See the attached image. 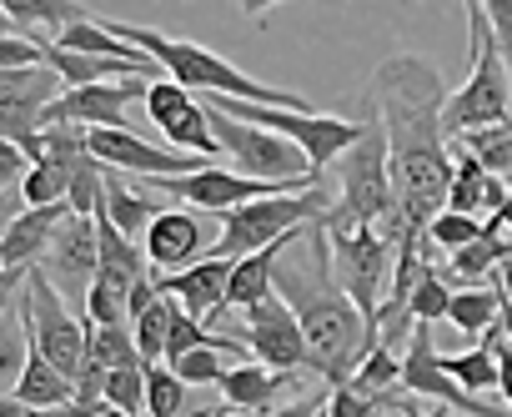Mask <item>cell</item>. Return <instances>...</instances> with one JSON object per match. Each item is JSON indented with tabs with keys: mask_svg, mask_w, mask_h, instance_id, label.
Here are the masks:
<instances>
[{
	"mask_svg": "<svg viewBox=\"0 0 512 417\" xmlns=\"http://www.w3.org/2000/svg\"><path fill=\"white\" fill-rule=\"evenodd\" d=\"M442 71L422 56H392L372 71L367 91H362V116H377V126L387 131V156H392V217H387V237L407 242V237H427V222L447 206V186H452V151H447V131H442Z\"/></svg>",
	"mask_w": 512,
	"mask_h": 417,
	"instance_id": "obj_1",
	"label": "cell"
},
{
	"mask_svg": "<svg viewBox=\"0 0 512 417\" xmlns=\"http://www.w3.org/2000/svg\"><path fill=\"white\" fill-rule=\"evenodd\" d=\"M272 287L292 302L302 332H307V347H312V372L327 377L332 387H342L357 362L367 357V347L377 342L367 312L352 302V292L342 287L337 277V262H332V237L317 222H307V232L277 257V272H272Z\"/></svg>",
	"mask_w": 512,
	"mask_h": 417,
	"instance_id": "obj_2",
	"label": "cell"
},
{
	"mask_svg": "<svg viewBox=\"0 0 512 417\" xmlns=\"http://www.w3.org/2000/svg\"><path fill=\"white\" fill-rule=\"evenodd\" d=\"M101 26L116 31L121 41L141 46L171 81H181L191 91H221V96H241V101H267V106H287V111H312L297 91H277L267 81H256V76L236 71L231 61H221L206 46H191V41H176V36H161V31H146V26H126V21H101Z\"/></svg>",
	"mask_w": 512,
	"mask_h": 417,
	"instance_id": "obj_3",
	"label": "cell"
},
{
	"mask_svg": "<svg viewBox=\"0 0 512 417\" xmlns=\"http://www.w3.org/2000/svg\"><path fill=\"white\" fill-rule=\"evenodd\" d=\"M362 136L342 151L337 166V201L327 206L322 227H387L392 217V156H387V131L377 126V116H362Z\"/></svg>",
	"mask_w": 512,
	"mask_h": 417,
	"instance_id": "obj_4",
	"label": "cell"
},
{
	"mask_svg": "<svg viewBox=\"0 0 512 417\" xmlns=\"http://www.w3.org/2000/svg\"><path fill=\"white\" fill-rule=\"evenodd\" d=\"M327 206H332L327 186L277 191V196H251V201L231 206V212H221V242H216L206 257L236 262V257H246V252H262V247H272L277 237H287V232H297V227L327 217Z\"/></svg>",
	"mask_w": 512,
	"mask_h": 417,
	"instance_id": "obj_5",
	"label": "cell"
},
{
	"mask_svg": "<svg viewBox=\"0 0 512 417\" xmlns=\"http://www.w3.org/2000/svg\"><path fill=\"white\" fill-rule=\"evenodd\" d=\"M16 307H21V317H26V327H31V342L76 382V377L86 372V362H91V352H86V322H76L71 302L61 297V287L46 277L41 262H31Z\"/></svg>",
	"mask_w": 512,
	"mask_h": 417,
	"instance_id": "obj_6",
	"label": "cell"
},
{
	"mask_svg": "<svg viewBox=\"0 0 512 417\" xmlns=\"http://www.w3.org/2000/svg\"><path fill=\"white\" fill-rule=\"evenodd\" d=\"M507 116H512V76H507L502 46L487 36L482 51L467 61V86L452 91L447 106H442V131H447V141H457V136L497 126Z\"/></svg>",
	"mask_w": 512,
	"mask_h": 417,
	"instance_id": "obj_7",
	"label": "cell"
},
{
	"mask_svg": "<svg viewBox=\"0 0 512 417\" xmlns=\"http://www.w3.org/2000/svg\"><path fill=\"white\" fill-rule=\"evenodd\" d=\"M211 126L221 136V151L231 156V171H241V176H262V181L312 176L307 151L272 126H256V121H241V116H226V111H211Z\"/></svg>",
	"mask_w": 512,
	"mask_h": 417,
	"instance_id": "obj_8",
	"label": "cell"
},
{
	"mask_svg": "<svg viewBox=\"0 0 512 417\" xmlns=\"http://www.w3.org/2000/svg\"><path fill=\"white\" fill-rule=\"evenodd\" d=\"M327 237H332V262H337L342 287L352 292V302L372 322L377 307H382V282H387V272L397 262V242L382 227H337Z\"/></svg>",
	"mask_w": 512,
	"mask_h": 417,
	"instance_id": "obj_9",
	"label": "cell"
},
{
	"mask_svg": "<svg viewBox=\"0 0 512 417\" xmlns=\"http://www.w3.org/2000/svg\"><path fill=\"white\" fill-rule=\"evenodd\" d=\"M402 392L447 402V407L462 412V417H512V412H502V407H492V402H477V397L442 367V352L432 347V322H412V337H407V352H402Z\"/></svg>",
	"mask_w": 512,
	"mask_h": 417,
	"instance_id": "obj_10",
	"label": "cell"
},
{
	"mask_svg": "<svg viewBox=\"0 0 512 417\" xmlns=\"http://www.w3.org/2000/svg\"><path fill=\"white\" fill-rule=\"evenodd\" d=\"M246 347L256 362H267L277 372H302L312 367V347H307V332L292 312V302L282 292H267L262 302L246 307Z\"/></svg>",
	"mask_w": 512,
	"mask_h": 417,
	"instance_id": "obj_11",
	"label": "cell"
},
{
	"mask_svg": "<svg viewBox=\"0 0 512 417\" xmlns=\"http://www.w3.org/2000/svg\"><path fill=\"white\" fill-rule=\"evenodd\" d=\"M86 141H91V156L131 176H186V171L216 166L211 156H181L176 146H151L126 126H86Z\"/></svg>",
	"mask_w": 512,
	"mask_h": 417,
	"instance_id": "obj_12",
	"label": "cell"
},
{
	"mask_svg": "<svg viewBox=\"0 0 512 417\" xmlns=\"http://www.w3.org/2000/svg\"><path fill=\"white\" fill-rule=\"evenodd\" d=\"M41 267H46V277H51L61 292H71V297L86 302V292H91V282H96V272H101V232H96V217L66 212L61 227L51 232V247H46Z\"/></svg>",
	"mask_w": 512,
	"mask_h": 417,
	"instance_id": "obj_13",
	"label": "cell"
},
{
	"mask_svg": "<svg viewBox=\"0 0 512 417\" xmlns=\"http://www.w3.org/2000/svg\"><path fill=\"white\" fill-rule=\"evenodd\" d=\"M151 81L141 76H116V81H91V86H71L61 91L41 116L51 121H76V126H126V106L146 101Z\"/></svg>",
	"mask_w": 512,
	"mask_h": 417,
	"instance_id": "obj_14",
	"label": "cell"
},
{
	"mask_svg": "<svg viewBox=\"0 0 512 417\" xmlns=\"http://www.w3.org/2000/svg\"><path fill=\"white\" fill-rule=\"evenodd\" d=\"M141 247H146L151 267H161V272H181V267H191L211 252L206 247V222L196 212H156Z\"/></svg>",
	"mask_w": 512,
	"mask_h": 417,
	"instance_id": "obj_15",
	"label": "cell"
},
{
	"mask_svg": "<svg viewBox=\"0 0 512 417\" xmlns=\"http://www.w3.org/2000/svg\"><path fill=\"white\" fill-rule=\"evenodd\" d=\"M156 287H161V292H171L191 317L211 322V317H221V312H226L231 262H226V257H201V262H191V267H181V272H171V277H156Z\"/></svg>",
	"mask_w": 512,
	"mask_h": 417,
	"instance_id": "obj_16",
	"label": "cell"
},
{
	"mask_svg": "<svg viewBox=\"0 0 512 417\" xmlns=\"http://www.w3.org/2000/svg\"><path fill=\"white\" fill-rule=\"evenodd\" d=\"M71 212L66 201H51V206H26V212L6 227V237H0V267H31L46 257L51 247V232L61 227V217Z\"/></svg>",
	"mask_w": 512,
	"mask_h": 417,
	"instance_id": "obj_17",
	"label": "cell"
},
{
	"mask_svg": "<svg viewBox=\"0 0 512 417\" xmlns=\"http://www.w3.org/2000/svg\"><path fill=\"white\" fill-rule=\"evenodd\" d=\"M297 372H277V367H267V362H256V357H241L236 367H226L221 372V397H226V407L231 412H267L272 407V397L292 382Z\"/></svg>",
	"mask_w": 512,
	"mask_h": 417,
	"instance_id": "obj_18",
	"label": "cell"
},
{
	"mask_svg": "<svg viewBox=\"0 0 512 417\" xmlns=\"http://www.w3.org/2000/svg\"><path fill=\"white\" fill-rule=\"evenodd\" d=\"M101 212L126 232V237H146V227H151V217L161 212V196L156 191H141V186H131V181H121V171L116 166H106V196H101Z\"/></svg>",
	"mask_w": 512,
	"mask_h": 417,
	"instance_id": "obj_19",
	"label": "cell"
},
{
	"mask_svg": "<svg viewBox=\"0 0 512 417\" xmlns=\"http://www.w3.org/2000/svg\"><path fill=\"white\" fill-rule=\"evenodd\" d=\"M502 302H507V292H502V282H497V277H492V287H487V282H477V287H467V292H452L447 322H452L462 337H482V332L502 317Z\"/></svg>",
	"mask_w": 512,
	"mask_h": 417,
	"instance_id": "obj_20",
	"label": "cell"
},
{
	"mask_svg": "<svg viewBox=\"0 0 512 417\" xmlns=\"http://www.w3.org/2000/svg\"><path fill=\"white\" fill-rule=\"evenodd\" d=\"M16 397L26 402V412H31V407H56V402L76 397V382L36 347L31 362H26V372H21V382H16Z\"/></svg>",
	"mask_w": 512,
	"mask_h": 417,
	"instance_id": "obj_21",
	"label": "cell"
},
{
	"mask_svg": "<svg viewBox=\"0 0 512 417\" xmlns=\"http://www.w3.org/2000/svg\"><path fill=\"white\" fill-rule=\"evenodd\" d=\"M502 262H512V242H507L502 232H487V227H482L477 242H467V247L452 252V262H447V282H452V277H467L472 287H477V282H492V272H497Z\"/></svg>",
	"mask_w": 512,
	"mask_h": 417,
	"instance_id": "obj_22",
	"label": "cell"
},
{
	"mask_svg": "<svg viewBox=\"0 0 512 417\" xmlns=\"http://www.w3.org/2000/svg\"><path fill=\"white\" fill-rule=\"evenodd\" d=\"M0 6H6V16L16 21V31H56V36L71 21L91 16L81 0H0Z\"/></svg>",
	"mask_w": 512,
	"mask_h": 417,
	"instance_id": "obj_23",
	"label": "cell"
},
{
	"mask_svg": "<svg viewBox=\"0 0 512 417\" xmlns=\"http://www.w3.org/2000/svg\"><path fill=\"white\" fill-rule=\"evenodd\" d=\"M171 312H176V297L156 287V297L146 307H136L131 317V332H136V347H141V362H166V332H171Z\"/></svg>",
	"mask_w": 512,
	"mask_h": 417,
	"instance_id": "obj_24",
	"label": "cell"
},
{
	"mask_svg": "<svg viewBox=\"0 0 512 417\" xmlns=\"http://www.w3.org/2000/svg\"><path fill=\"white\" fill-rule=\"evenodd\" d=\"M86 352H91V362H101L106 372L141 362V347H136L131 322H86Z\"/></svg>",
	"mask_w": 512,
	"mask_h": 417,
	"instance_id": "obj_25",
	"label": "cell"
},
{
	"mask_svg": "<svg viewBox=\"0 0 512 417\" xmlns=\"http://www.w3.org/2000/svg\"><path fill=\"white\" fill-rule=\"evenodd\" d=\"M31 352H36V342H31V327H26L21 307L16 312H0V392H16Z\"/></svg>",
	"mask_w": 512,
	"mask_h": 417,
	"instance_id": "obj_26",
	"label": "cell"
},
{
	"mask_svg": "<svg viewBox=\"0 0 512 417\" xmlns=\"http://www.w3.org/2000/svg\"><path fill=\"white\" fill-rule=\"evenodd\" d=\"M357 392H372V397H392L397 387H402V357H397V347H382V342H372L367 347V357L357 362V372L347 377Z\"/></svg>",
	"mask_w": 512,
	"mask_h": 417,
	"instance_id": "obj_27",
	"label": "cell"
},
{
	"mask_svg": "<svg viewBox=\"0 0 512 417\" xmlns=\"http://www.w3.org/2000/svg\"><path fill=\"white\" fill-rule=\"evenodd\" d=\"M191 402V382L171 362H146V412L151 417H176Z\"/></svg>",
	"mask_w": 512,
	"mask_h": 417,
	"instance_id": "obj_28",
	"label": "cell"
},
{
	"mask_svg": "<svg viewBox=\"0 0 512 417\" xmlns=\"http://www.w3.org/2000/svg\"><path fill=\"white\" fill-rule=\"evenodd\" d=\"M442 367H447L467 392H492V387L502 382V372H497V352H492V337H487V332H482V342H477L472 352L442 357Z\"/></svg>",
	"mask_w": 512,
	"mask_h": 417,
	"instance_id": "obj_29",
	"label": "cell"
},
{
	"mask_svg": "<svg viewBox=\"0 0 512 417\" xmlns=\"http://www.w3.org/2000/svg\"><path fill=\"white\" fill-rule=\"evenodd\" d=\"M482 191H487V166L477 151H457V171H452V186H447V206L452 212H482Z\"/></svg>",
	"mask_w": 512,
	"mask_h": 417,
	"instance_id": "obj_30",
	"label": "cell"
},
{
	"mask_svg": "<svg viewBox=\"0 0 512 417\" xmlns=\"http://www.w3.org/2000/svg\"><path fill=\"white\" fill-rule=\"evenodd\" d=\"M457 141H462V151H477L487 171L512 176V116H507V121H497V126L467 131V136H457Z\"/></svg>",
	"mask_w": 512,
	"mask_h": 417,
	"instance_id": "obj_31",
	"label": "cell"
},
{
	"mask_svg": "<svg viewBox=\"0 0 512 417\" xmlns=\"http://www.w3.org/2000/svg\"><path fill=\"white\" fill-rule=\"evenodd\" d=\"M71 171H76V166H61V161H31V171H26V181H21L26 206L66 201V191H71Z\"/></svg>",
	"mask_w": 512,
	"mask_h": 417,
	"instance_id": "obj_32",
	"label": "cell"
},
{
	"mask_svg": "<svg viewBox=\"0 0 512 417\" xmlns=\"http://www.w3.org/2000/svg\"><path fill=\"white\" fill-rule=\"evenodd\" d=\"M447 307H452V287H447V272L432 262L412 292V322H447Z\"/></svg>",
	"mask_w": 512,
	"mask_h": 417,
	"instance_id": "obj_33",
	"label": "cell"
},
{
	"mask_svg": "<svg viewBox=\"0 0 512 417\" xmlns=\"http://www.w3.org/2000/svg\"><path fill=\"white\" fill-rule=\"evenodd\" d=\"M477 237H482V222L472 212H452V206H442V212L427 222V242L442 247V252H457V247H467Z\"/></svg>",
	"mask_w": 512,
	"mask_h": 417,
	"instance_id": "obj_34",
	"label": "cell"
},
{
	"mask_svg": "<svg viewBox=\"0 0 512 417\" xmlns=\"http://www.w3.org/2000/svg\"><path fill=\"white\" fill-rule=\"evenodd\" d=\"M106 402L121 407V412H131V417H141V412H146V362H136V367H111V372H106Z\"/></svg>",
	"mask_w": 512,
	"mask_h": 417,
	"instance_id": "obj_35",
	"label": "cell"
},
{
	"mask_svg": "<svg viewBox=\"0 0 512 417\" xmlns=\"http://www.w3.org/2000/svg\"><path fill=\"white\" fill-rule=\"evenodd\" d=\"M171 367H176L191 387H216V382H221V372H226V362H221V352H216V347H191V352L171 357Z\"/></svg>",
	"mask_w": 512,
	"mask_h": 417,
	"instance_id": "obj_36",
	"label": "cell"
},
{
	"mask_svg": "<svg viewBox=\"0 0 512 417\" xmlns=\"http://www.w3.org/2000/svg\"><path fill=\"white\" fill-rule=\"evenodd\" d=\"M382 407H387L382 397H372V392H357L352 382H342V387H332L327 417H377Z\"/></svg>",
	"mask_w": 512,
	"mask_h": 417,
	"instance_id": "obj_37",
	"label": "cell"
},
{
	"mask_svg": "<svg viewBox=\"0 0 512 417\" xmlns=\"http://www.w3.org/2000/svg\"><path fill=\"white\" fill-rule=\"evenodd\" d=\"M26 171H31V156H26V146L0 136V191H16V186L26 181Z\"/></svg>",
	"mask_w": 512,
	"mask_h": 417,
	"instance_id": "obj_38",
	"label": "cell"
},
{
	"mask_svg": "<svg viewBox=\"0 0 512 417\" xmlns=\"http://www.w3.org/2000/svg\"><path fill=\"white\" fill-rule=\"evenodd\" d=\"M487 11V26H492V41L502 46V61H507V76H512V0H482Z\"/></svg>",
	"mask_w": 512,
	"mask_h": 417,
	"instance_id": "obj_39",
	"label": "cell"
},
{
	"mask_svg": "<svg viewBox=\"0 0 512 417\" xmlns=\"http://www.w3.org/2000/svg\"><path fill=\"white\" fill-rule=\"evenodd\" d=\"M327 402H332V392H307V397H292L287 407H272L262 417H327Z\"/></svg>",
	"mask_w": 512,
	"mask_h": 417,
	"instance_id": "obj_40",
	"label": "cell"
},
{
	"mask_svg": "<svg viewBox=\"0 0 512 417\" xmlns=\"http://www.w3.org/2000/svg\"><path fill=\"white\" fill-rule=\"evenodd\" d=\"M101 407H106V402H81V397H66V402H56V407H31L26 417H101Z\"/></svg>",
	"mask_w": 512,
	"mask_h": 417,
	"instance_id": "obj_41",
	"label": "cell"
},
{
	"mask_svg": "<svg viewBox=\"0 0 512 417\" xmlns=\"http://www.w3.org/2000/svg\"><path fill=\"white\" fill-rule=\"evenodd\" d=\"M26 272H31V267H0V312H11V307L21 302Z\"/></svg>",
	"mask_w": 512,
	"mask_h": 417,
	"instance_id": "obj_42",
	"label": "cell"
},
{
	"mask_svg": "<svg viewBox=\"0 0 512 417\" xmlns=\"http://www.w3.org/2000/svg\"><path fill=\"white\" fill-rule=\"evenodd\" d=\"M467 31H472V46H467V61L482 51V41L492 36V26H487V11H482V0H467Z\"/></svg>",
	"mask_w": 512,
	"mask_h": 417,
	"instance_id": "obj_43",
	"label": "cell"
},
{
	"mask_svg": "<svg viewBox=\"0 0 512 417\" xmlns=\"http://www.w3.org/2000/svg\"><path fill=\"white\" fill-rule=\"evenodd\" d=\"M507 206V176L487 171V191H482V212H502Z\"/></svg>",
	"mask_w": 512,
	"mask_h": 417,
	"instance_id": "obj_44",
	"label": "cell"
},
{
	"mask_svg": "<svg viewBox=\"0 0 512 417\" xmlns=\"http://www.w3.org/2000/svg\"><path fill=\"white\" fill-rule=\"evenodd\" d=\"M26 212V196L21 191H0V237H6V227Z\"/></svg>",
	"mask_w": 512,
	"mask_h": 417,
	"instance_id": "obj_45",
	"label": "cell"
},
{
	"mask_svg": "<svg viewBox=\"0 0 512 417\" xmlns=\"http://www.w3.org/2000/svg\"><path fill=\"white\" fill-rule=\"evenodd\" d=\"M387 407H397V412H402V417H427V412H422V407H417V397H412V392H402V387H397V392H392V397H387Z\"/></svg>",
	"mask_w": 512,
	"mask_h": 417,
	"instance_id": "obj_46",
	"label": "cell"
},
{
	"mask_svg": "<svg viewBox=\"0 0 512 417\" xmlns=\"http://www.w3.org/2000/svg\"><path fill=\"white\" fill-rule=\"evenodd\" d=\"M0 417H26V402L16 392H0Z\"/></svg>",
	"mask_w": 512,
	"mask_h": 417,
	"instance_id": "obj_47",
	"label": "cell"
},
{
	"mask_svg": "<svg viewBox=\"0 0 512 417\" xmlns=\"http://www.w3.org/2000/svg\"><path fill=\"white\" fill-rule=\"evenodd\" d=\"M206 417H262V412H231L226 407V412H206Z\"/></svg>",
	"mask_w": 512,
	"mask_h": 417,
	"instance_id": "obj_48",
	"label": "cell"
},
{
	"mask_svg": "<svg viewBox=\"0 0 512 417\" xmlns=\"http://www.w3.org/2000/svg\"><path fill=\"white\" fill-rule=\"evenodd\" d=\"M6 31H16V21L6 16V6H0V36H6Z\"/></svg>",
	"mask_w": 512,
	"mask_h": 417,
	"instance_id": "obj_49",
	"label": "cell"
},
{
	"mask_svg": "<svg viewBox=\"0 0 512 417\" xmlns=\"http://www.w3.org/2000/svg\"><path fill=\"white\" fill-rule=\"evenodd\" d=\"M101 417H131V412H121V407H111V402H106V407H101Z\"/></svg>",
	"mask_w": 512,
	"mask_h": 417,
	"instance_id": "obj_50",
	"label": "cell"
}]
</instances>
